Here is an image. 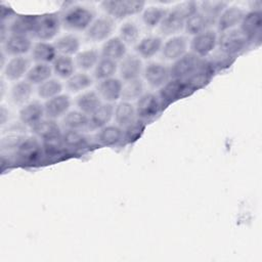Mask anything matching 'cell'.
<instances>
[{
    "instance_id": "cell-25",
    "label": "cell",
    "mask_w": 262,
    "mask_h": 262,
    "mask_svg": "<svg viewBox=\"0 0 262 262\" xmlns=\"http://www.w3.org/2000/svg\"><path fill=\"white\" fill-rule=\"evenodd\" d=\"M58 53L54 44L47 41H39L33 45L32 59L36 62L50 63L57 57Z\"/></svg>"
},
{
    "instance_id": "cell-40",
    "label": "cell",
    "mask_w": 262,
    "mask_h": 262,
    "mask_svg": "<svg viewBox=\"0 0 262 262\" xmlns=\"http://www.w3.org/2000/svg\"><path fill=\"white\" fill-rule=\"evenodd\" d=\"M144 93V83L139 79L126 81L123 83L121 98L124 101L131 102L132 100L138 99Z\"/></svg>"
},
{
    "instance_id": "cell-17",
    "label": "cell",
    "mask_w": 262,
    "mask_h": 262,
    "mask_svg": "<svg viewBox=\"0 0 262 262\" xmlns=\"http://www.w3.org/2000/svg\"><path fill=\"white\" fill-rule=\"evenodd\" d=\"M123 83L120 79L112 77L105 80L98 81L96 92L105 102L114 103L121 98Z\"/></svg>"
},
{
    "instance_id": "cell-10",
    "label": "cell",
    "mask_w": 262,
    "mask_h": 262,
    "mask_svg": "<svg viewBox=\"0 0 262 262\" xmlns=\"http://www.w3.org/2000/svg\"><path fill=\"white\" fill-rule=\"evenodd\" d=\"M115 19L108 15L95 18L85 31V37L90 42H102L110 39L115 30Z\"/></svg>"
},
{
    "instance_id": "cell-2",
    "label": "cell",
    "mask_w": 262,
    "mask_h": 262,
    "mask_svg": "<svg viewBox=\"0 0 262 262\" xmlns=\"http://www.w3.org/2000/svg\"><path fill=\"white\" fill-rule=\"evenodd\" d=\"M95 19V12L86 6L74 4L60 14L61 27L68 31H86Z\"/></svg>"
},
{
    "instance_id": "cell-21",
    "label": "cell",
    "mask_w": 262,
    "mask_h": 262,
    "mask_svg": "<svg viewBox=\"0 0 262 262\" xmlns=\"http://www.w3.org/2000/svg\"><path fill=\"white\" fill-rule=\"evenodd\" d=\"M71 107V98L68 94H59L44 103V111L46 118L56 120L63 117Z\"/></svg>"
},
{
    "instance_id": "cell-36",
    "label": "cell",
    "mask_w": 262,
    "mask_h": 262,
    "mask_svg": "<svg viewBox=\"0 0 262 262\" xmlns=\"http://www.w3.org/2000/svg\"><path fill=\"white\" fill-rule=\"evenodd\" d=\"M76 63L72 56L58 54L52 62V70L56 76L61 79H69L75 74Z\"/></svg>"
},
{
    "instance_id": "cell-13",
    "label": "cell",
    "mask_w": 262,
    "mask_h": 262,
    "mask_svg": "<svg viewBox=\"0 0 262 262\" xmlns=\"http://www.w3.org/2000/svg\"><path fill=\"white\" fill-rule=\"evenodd\" d=\"M262 29V13L261 11L251 10L246 12L241 24L239 31L248 39L249 42L259 40Z\"/></svg>"
},
{
    "instance_id": "cell-19",
    "label": "cell",
    "mask_w": 262,
    "mask_h": 262,
    "mask_svg": "<svg viewBox=\"0 0 262 262\" xmlns=\"http://www.w3.org/2000/svg\"><path fill=\"white\" fill-rule=\"evenodd\" d=\"M45 116L44 111V104H42L39 100H32L23 105V107L19 110L18 118L20 123L24 126H28L32 128L37 123H39L41 120H43V117Z\"/></svg>"
},
{
    "instance_id": "cell-37",
    "label": "cell",
    "mask_w": 262,
    "mask_h": 262,
    "mask_svg": "<svg viewBox=\"0 0 262 262\" xmlns=\"http://www.w3.org/2000/svg\"><path fill=\"white\" fill-rule=\"evenodd\" d=\"M100 59V53L92 48L79 51L75 57V63L77 68L82 71H89L95 68L98 60Z\"/></svg>"
},
{
    "instance_id": "cell-33",
    "label": "cell",
    "mask_w": 262,
    "mask_h": 262,
    "mask_svg": "<svg viewBox=\"0 0 262 262\" xmlns=\"http://www.w3.org/2000/svg\"><path fill=\"white\" fill-rule=\"evenodd\" d=\"M54 46L58 54L72 56L77 54L80 49V40L74 34H66L54 41Z\"/></svg>"
},
{
    "instance_id": "cell-35",
    "label": "cell",
    "mask_w": 262,
    "mask_h": 262,
    "mask_svg": "<svg viewBox=\"0 0 262 262\" xmlns=\"http://www.w3.org/2000/svg\"><path fill=\"white\" fill-rule=\"evenodd\" d=\"M52 72V67L49 63L36 62L27 73L26 80L32 85H40L51 78Z\"/></svg>"
},
{
    "instance_id": "cell-44",
    "label": "cell",
    "mask_w": 262,
    "mask_h": 262,
    "mask_svg": "<svg viewBox=\"0 0 262 262\" xmlns=\"http://www.w3.org/2000/svg\"><path fill=\"white\" fill-rule=\"evenodd\" d=\"M61 91H62V84L57 79H52V78L38 85V88H37V93L39 97L46 100L61 94Z\"/></svg>"
},
{
    "instance_id": "cell-8",
    "label": "cell",
    "mask_w": 262,
    "mask_h": 262,
    "mask_svg": "<svg viewBox=\"0 0 262 262\" xmlns=\"http://www.w3.org/2000/svg\"><path fill=\"white\" fill-rule=\"evenodd\" d=\"M194 89L184 80L170 79L165 85L160 88L159 98L162 106L169 105L176 100L188 95Z\"/></svg>"
},
{
    "instance_id": "cell-22",
    "label": "cell",
    "mask_w": 262,
    "mask_h": 262,
    "mask_svg": "<svg viewBox=\"0 0 262 262\" xmlns=\"http://www.w3.org/2000/svg\"><path fill=\"white\" fill-rule=\"evenodd\" d=\"M163 46V40L160 36L149 35L142 38L135 45V51L138 56L148 59L158 54Z\"/></svg>"
},
{
    "instance_id": "cell-4",
    "label": "cell",
    "mask_w": 262,
    "mask_h": 262,
    "mask_svg": "<svg viewBox=\"0 0 262 262\" xmlns=\"http://www.w3.org/2000/svg\"><path fill=\"white\" fill-rule=\"evenodd\" d=\"M206 59L201 58L192 52H186L180 58L176 59L170 67L172 79L186 80L196 73L205 63Z\"/></svg>"
},
{
    "instance_id": "cell-29",
    "label": "cell",
    "mask_w": 262,
    "mask_h": 262,
    "mask_svg": "<svg viewBox=\"0 0 262 262\" xmlns=\"http://www.w3.org/2000/svg\"><path fill=\"white\" fill-rule=\"evenodd\" d=\"M31 131L33 134H35L36 137L42 140L49 139L62 134L60 131V127L55 122V120L49 118L41 120L39 123H37L35 126L31 128Z\"/></svg>"
},
{
    "instance_id": "cell-16",
    "label": "cell",
    "mask_w": 262,
    "mask_h": 262,
    "mask_svg": "<svg viewBox=\"0 0 262 262\" xmlns=\"http://www.w3.org/2000/svg\"><path fill=\"white\" fill-rule=\"evenodd\" d=\"M120 77L124 82L139 79L141 73L143 72V64L141 58L136 54H126L120 60L118 67Z\"/></svg>"
},
{
    "instance_id": "cell-43",
    "label": "cell",
    "mask_w": 262,
    "mask_h": 262,
    "mask_svg": "<svg viewBox=\"0 0 262 262\" xmlns=\"http://www.w3.org/2000/svg\"><path fill=\"white\" fill-rule=\"evenodd\" d=\"M62 141L66 147L78 149L87 146L88 137L82 131L64 130L62 133Z\"/></svg>"
},
{
    "instance_id": "cell-1",
    "label": "cell",
    "mask_w": 262,
    "mask_h": 262,
    "mask_svg": "<svg viewBox=\"0 0 262 262\" xmlns=\"http://www.w3.org/2000/svg\"><path fill=\"white\" fill-rule=\"evenodd\" d=\"M198 11V2H182L171 10H168L166 16L159 26L160 33L164 36H176L184 30L185 21L188 17Z\"/></svg>"
},
{
    "instance_id": "cell-45",
    "label": "cell",
    "mask_w": 262,
    "mask_h": 262,
    "mask_svg": "<svg viewBox=\"0 0 262 262\" xmlns=\"http://www.w3.org/2000/svg\"><path fill=\"white\" fill-rule=\"evenodd\" d=\"M140 35V30L138 26L133 21L124 23L119 31L120 39L126 44L131 45L137 43Z\"/></svg>"
},
{
    "instance_id": "cell-5",
    "label": "cell",
    "mask_w": 262,
    "mask_h": 262,
    "mask_svg": "<svg viewBox=\"0 0 262 262\" xmlns=\"http://www.w3.org/2000/svg\"><path fill=\"white\" fill-rule=\"evenodd\" d=\"M100 6L114 19H124L144 10V1H102Z\"/></svg>"
},
{
    "instance_id": "cell-14",
    "label": "cell",
    "mask_w": 262,
    "mask_h": 262,
    "mask_svg": "<svg viewBox=\"0 0 262 262\" xmlns=\"http://www.w3.org/2000/svg\"><path fill=\"white\" fill-rule=\"evenodd\" d=\"M188 39L183 35H176L170 37L165 43H163L161 52L162 56L166 60L175 61L187 52Z\"/></svg>"
},
{
    "instance_id": "cell-32",
    "label": "cell",
    "mask_w": 262,
    "mask_h": 262,
    "mask_svg": "<svg viewBox=\"0 0 262 262\" xmlns=\"http://www.w3.org/2000/svg\"><path fill=\"white\" fill-rule=\"evenodd\" d=\"M62 126L66 130L82 131L89 128V117L81 111H69L62 118Z\"/></svg>"
},
{
    "instance_id": "cell-15",
    "label": "cell",
    "mask_w": 262,
    "mask_h": 262,
    "mask_svg": "<svg viewBox=\"0 0 262 262\" xmlns=\"http://www.w3.org/2000/svg\"><path fill=\"white\" fill-rule=\"evenodd\" d=\"M3 49L2 51L11 56H24V54L28 53L32 50V41L29 36L10 34L7 35V38L2 43Z\"/></svg>"
},
{
    "instance_id": "cell-42",
    "label": "cell",
    "mask_w": 262,
    "mask_h": 262,
    "mask_svg": "<svg viewBox=\"0 0 262 262\" xmlns=\"http://www.w3.org/2000/svg\"><path fill=\"white\" fill-rule=\"evenodd\" d=\"M93 84V79L86 73H75L73 76H71L67 82L66 87L71 92L77 93L84 91L88 89Z\"/></svg>"
},
{
    "instance_id": "cell-23",
    "label": "cell",
    "mask_w": 262,
    "mask_h": 262,
    "mask_svg": "<svg viewBox=\"0 0 262 262\" xmlns=\"http://www.w3.org/2000/svg\"><path fill=\"white\" fill-rule=\"evenodd\" d=\"M127 54V45L120 39L119 36L107 39L100 51L101 57L110 58L115 61H120Z\"/></svg>"
},
{
    "instance_id": "cell-18",
    "label": "cell",
    "mask_w": 262,
    "mask_h": 262,
    "mask_svg": "<svg viewBox=\"0 0 262 262\" xmlns=\"http://www.w3.org/2000/svg\"><path fill=\"white\" fill-rule=\"evenodd\" d=\"M245 13V10L238 6H227L217 19V31L221 34L226 31L236 29Z\"/></svg>"
},
{
    "instance_id": "cell-46",
    "label": "cell",
    "mask_w": 262,
    "mask_h": 262,
    "mask_svg": "<svg viewBox=\"0 0 262 262\" xmlns=\"http://www.w3.org/2000/svg\"><path fill=\"white\" fill-rule=\"evenodd\" d=\"M145 122L141 119H136L133 123H131L129 126H127L125 129L124 137L125 139H128L129 141L136 140L143 132L144 127H145Z\"/></svg>"
},
{
    "instance_id": "cell-38",
    "label": "cell",
    "mask_w": 262,
    "mask_h": 262,
    "mask_svg": "<svg viewBox=\"0 0 262 262\" xmlns=\"http://www.w3.org/2000/svg\"><path fill=\"white\" fill-rule=\"evenodd\" d=\"M227 6V2L224 1H204L198 3V10L207 16L213 25H215L218 17Z\"/></svg>"
},
{
    "instance_id": "cell-41",
    "label": "cell",
    "mask_w": 262,
    "mask_h": 262,
    "mask_svg": "<svg viewBox=\"0 0 262 262\" xmlns=\"http://www.w3.org/2000/svg\"><path fill=\"white\" fill-rule=\"evenodd\" d=\"M118 67L119 64L117 61L112 60L110 58L100 57V59L94 68L93 76L97 81L112 78L118 71Z\"/></svg>"
},
{
    "instance_id": "cell-11",
    "label": "cell",
    "mask_w": 262,
    "mask_h": 262,
    "mask_svg": "<svg viewBox=\"0 0 262 262\" xmlns=\"http://www.w3.org/2000/svg\"><path fill=\"white\" fill-rule=\"evenodd\" d=\"M162 107L159 95L152 92H144L136 101V116L143 121L150 120L158 116Z\"/></svg>"
},
{
    "instance_id": "cell-28",
    "label": "cell",
    "mask_w": 262,
    "mask_h": 262,
    "mask_svg": "<svg viewBox=\"0 0 262 262\" xmlns=\"http://www.w3.org/2000/svg\"><path fill=\"white\" fill-rule=\"evenodd\" d=\"M37 19L38 15H18L11 21L8 30L10 34L25 36L33 35L37 25Z\"/></svg>"
},
{
    "instance_id": "cell-34",
    "label": "cell",
    "mask_w": 262,
    "mask_h": 262,
    "mask_svg": "<svg viewBox=\"0 0 262 262\" xmlns=\"http://www.w3.org/2000/svg\"><path fill=\"white\" fill-rule=\"evenodd\" d=\"M212 26V21L198 10L194 14H192L190 17L186 19L184 31L186 32L187 35L195 36L206 30L211 29Z\"/></svg>"
},
{
    "instance_id": "cell-24",
    "label": "cell",
    "mask_w": 262,
    "mask_h": 262,
    "mask_svg": "<svg viewBox=\"0 0 262 262\" xmlns=\"http://www.w3.org/2000/svg\"><path fill=\"white\" fill-rule=\"evenodd\" d=\"M101 104L102 99L96 90L84 91L76 98V105L78 110L87 116L92 115Z\"/></svg>"
},
{
    "instance_id": "cell-31",
    "label": "cell",
    "mask_w": 262,
    "mask_h": 262,
    "mask_svg": "<svg viewBox=\"0 0 262 262\" xmlns=\"http://www.w3.org/2000/svg\"><path fill=\"white\" fill-rule=\"evenodd\" d=\"M33 94V85L27 80L17 81L10 89V99L14 104L25 105Z\"/></svg>"
},
{
    "instance_id": "cell-26",
    "label": "cell",
    "mask_w": 262,
    "mask_h": 262,
    "mask_svg": "<svg viewBox=\"0 0 262 262\" xmlns=\"http://www.w3.org/2000/svg\"><path fill=\"white\" fill-rule=\"evenodd\" d=\"M136 117L137 116L135 106L129 101L122 100L115 106L114 119L116 125L121 128H126L127 126H129L136 120Z\"/></svg>"
},
{
    "instance_id": "cell-9",
    "label": "cell",
    "mask_w": 262,
    "mask_h": 262,
    "mask_svg": "<svg viewBox=\"0 0 262 262\" xmlns=\"http://www.w3.org/2000/svg\"><path fill=\"white\" fill-rule=\"evenodd\" d=\"M218 43V35L215 30L209 29L195 36H192L189 47L190 52L194 53L201 58L209 56L216 48Z\"/></svg>"
},
{
    "instance_id": "cell-6",
    "label": "cell",
    "mask_w": 262,
    "mask_h": 262,
    "mask_svg": "<svg viewBox=\"0 0 262 262\" xmlns=\"http://www.w3.org/2000/svg\"><path fill=\"white\" fill-rule=\"evenodd\" d=\"M43 144L39 139L34 137H25L16 146L15 156L18 161L26 165L37 164L44 155Z\"/></svg>"
},
{
    "instance_id": "cell-7",
    "label": "cell",
    "mask_w": 262,
    "mask_h": 262,
    "mask_svg": "<svg viewBox=\"0 0 262 262\" xmlns=\"http://www.w3.org/2000/svg\"><path fill=\"white\" fill-rule=\"evenodd\" d=\"M60 28L61 20L58 13H44L38 15L37 25L32 36L40 41H49L59 33Z\"/></svg>"
},
{
    "instance_id": "cell-39",
    "label": "cell",
    "mask_w": 262,
    "mask_h": 262,
    "mask_svg": "<svg viewBox=\"0 0 262 262\" xmlns=\"http://www.w3.org/2000/svg\"><path fill=\"white\" fill-rule=\"evenodd\" d=\"M167 12H168V9L166 8L159 7V6H150L143 10L141 18L146 28L155 29L161 25Z\"/></svg>"
},
{
    "instance_id": "cell-30",
    "label": "cell",
    "mask_w": 262,
    "mask_h": 262,
    "mask_svg": "<svg viewBox=\"0 0 262 262\" xmlns=\"http://www.w3.org/2000/svg\"><path fill=\"white\" fill-rule=\"evenodd\" d=\"M124 138V131L118 125H106L99 129L96 139L105 146H113L118 144Z\"/></svg>"
},
{
    "instance_id": "cell-3",
    "label": "cell",
    "mask_w": 262,
    "mask_h": 262,
    "mask_svg": "<svg viewBox=\"0 0 262 262\" xmlns=\"http://www.w3.org/2000/svg\"><path fill=\"white\" fill-rule=\"evenodd\" d=\"M249 43L250 42L239 29H233L220 34L217 46L220 52L229 57H233L243 52L248 47Z\"/></svg>"
},
{
    "instance_id": "cell-27",
    "label": "cell",
    "mask_w": 262,
    "mask_h": 262,
    "mask_svg": "<svg viewBox=\"0 0 262 262\" xmlns=\"http://www.w3.org/2000/svg\"><path fill=\"white\" fill-rule=\"evenodd\" d=\"M115 105L113 103H102L92 115L89 117V128L90 129H101L108 125L111 120L114 118Z\"/></svg>"
},
{
    "instance_id": "cell-12",
    "label": "cell",
    "mask_w": 262,
    "mask_h": 262,
    "mask_svg": "<svg viewBox=\"0 0 262 262\" xmlns=\"http://www.w3.org/2000/svg\"><path fill=\"white\" fill-rule=\"evenodd\" d=\"M143 77L151 88H161L170 79V67L157 61H151L143 69Z\"/></svg>"
},
{
    "instance_id": "cell-20",
    "label": "cell",
    "mask_w": 262,
    "mask_h": 262,
    "mask_svg": "<svg viewBox=\"0 0 262 262\" xmlns=\"http://www.w3.org/2000/svg\"><path fill=\"white\" fill-rule=\"evenodd\" d=\"M31 69V59L26 56L11 57L3 69L5 78L9 81H19Z\"/></svg>"
}]
</instances>
